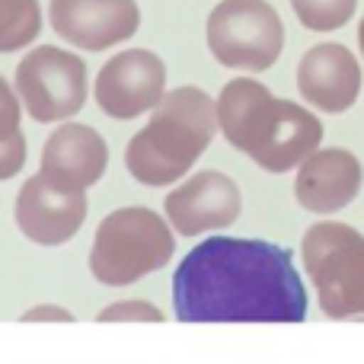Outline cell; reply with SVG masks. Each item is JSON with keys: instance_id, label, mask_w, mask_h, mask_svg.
Listing matches in <instances>:
<instances>
[{"instance_id": "17", "label": "cell", "mask_w": 364, "mask_h": 364, "mask_svg": "<svg viewBox=\"0 0 364 364\" xmlns=\"http://www.w3.org/2000/svg\"><path fill=\"white\" fill-rule=\"evenodd\" d=\"M297 19L314 32H333L355 16L358 0H291Z\"/></svg>"}, {"instance_id": "19", "label": "cell", "mask_w": 364, "mask_h": 364, "mask_svg": "<svg viewBox=\"0 0 364 364\" xmlns=\"http://www.w3.org/2000/svg\"><path fill=\"white\" fill-rule=\"evenodd\" d=\"M23 320L26 323H36V320H61V323H70L74 316H70L68 310H61V307H32L29 314H23Z\"/></svg>"}, {"instance_id": "16", "label": "cell", "mask_w": 364, "mask_h": 364, "mask_svg": "<svg viewBox=\"0 0 364 364\" xmlns=\"http://www.w3.org/2000/svg\"><path fill=\"white\" fill-rule=\"evenodd\" d=\"M42 32L38 0H0V55L19 51Z\"/></svg>"}, {"instance_id": "6", "label": "cell", "mask_w": 364, "mask_h": 364, "mask_svg": "<svg viewBox=\"0 0 364 364\" xmlns=\"http://www.w3.org/2000/svg\"><path fill=\"white\" fill-rule=\"evenodd\" d=\"M208 48L224 68L269 70L284 48L282 16L269 0H220L208 16Z\"/></svg>"}, {"instance_id": "10", "label": "cell", "mask_w": 364, "mask_h": 364, "mask_svg": "<svg viewBox=\"0 0 364 364\" xmlns=\"http://www.w3.org/2000/svg\"><path fill=\"white\" fill-rule=\"evenodd\" d=\"M51 29L83 51H106L132 38L141 26L134 0H51Z\"/></svg>"}, {"instance_id": "7", "label": "cell", "mask_w": 364, "mask_h": 364, "mask_svg": "<svg viewBox=\"0 0 364 364\" xmlns=\"http://www.w3.org/2000/svg\"><path fill=\"white\" fill-rule=\"evenodd\" d=\"M16 96L36 122H64L87 102V64L74 51L42 45L16 64Z\"/></svg>"}, {"instance_id": "15", "label": "cell", "mask_w": 364, "mask_h": 364, "mask_svg": "<svg viewBox=\"0 0 364 364\" xmlns=\"http://www.w3.org/2000/svg\"><path fill=\"white\" fill-rule=\"evenodd\" d=\"M23 102L16 90L0 77V179H13L26 164L23 138Z\"/></svg>"}, {"instance_id": "14", "label": "cell", "mask_w": 364, "mask_h": 364, "mask_svg": "<svg viewBox=\"0 0 364 364\" xmlns=\"http://www.w3.org/2000/svg\"><path fill=\"white\" fill-rule=\"evenodd\" d=\"M361 164L355 154L342 147H316L301 164V173L294 179L297 205L314 214H333L352 205L355 195L361 192Z\"/></svg>"}, {"instance_id": "1", "label": "cell", "mask_w": 364, "mask_h": 364, "mask_svg": "<svg viewBox=\"0 0 364 364\" xmlns=\"http://www.w3.org/2000/svg\"><path fill=\"white\" fill-rule=\"evenodd\" d=\"M173 307L182 323H304L307 291L284 246L211 237L179 262Z\"/></svg>"}, {"instance_id": "5", "label": "cell", "mask_w": 364, "mask_h": 364, "mask_svg": "<svg viewBox=\"0 0 364 364\" xmlns=\"http://www.w3.org/2000/svg\"><path fill=\"white\" fill-rule=\"evenodd\" d=\"M304 265L320 310L333 320L364 316V237L339 220H320L304 233Z\"/></svg>"}, {"instance_id": "20", "label": "cell", "mask_w": 364, "mask_h": 364, "mask_svg": "<svg viewBox=\"0 0 364 364\" xmlns=\"http://www.w3.org/2000/svg\"><path fill=\"white\" fill-rule=\"evenodd\" d=\"M358 45H361V55H364V19H361V26H358Z\"/></svg>"}, {"instance_id": "4", "label": "cell", "mask_w": 364, "mask_h": 364, "mask_svg": "<svg viewBox=\"0 0 364 364\" xmlns=\"http://www.w3.org/2000/svg\"><path fill=\"white\" fill-rule=\"evenodd\" d=\"M176 252V237L170 224L151 208H119L93 237L90 272L100 284L125 288L151 272H160Z\"/></svg>"}, {"instance_id": "2", "label": "cell", "mask_w": 364, "mask_h": 364, "mask_svg": "<svg viewBox=\"0 0 364 364\" xmlns=\"http://www.w3.org/2000/svg\"><path fill=\"white\" fill-rule=\"evenodd\" d=\"M218 128L230 147L250 154L265 173H288L301 166L323 141V122L291 100H275L269 87L252 77H237L220 90Z\"/></svg>"}, {"instance_id": "9", "label": "cell", "mask_w": 364, "mask_h": 364, "mask_svg": "<svg viewBox=\"0 0 364 364\" xmlns=\"http://www.w3.org/2000/svg\"><path fill=\"white\" fill-rule=\"evenodd\" d=\"M13 218L26 240L38 246H61L87 220V192L61 188L36 173L19 188Z\"/></svg>"}, {"instance_id": "13", "label": "cell", "mask_w": 364, "mask_h": 364, "mask_svg": "<svg viewBox=\"0 0 364 364\" xmlns=\"http://www.w3.org/2000/svg\"><path fill=\"white\" fill-rule=\"evenodd\" d=\"M297 87L314 109L346 112L361 93V64L346 45L323 42L301 58Z\"/></svg>"}, {"instance_id": "8", "label": "cell", "mask_w": 364, "mask_h": 364, "mask_svg": "<svg viewBox=\"0 0 364 364\" xmlns=\"http://www.w3.org/2000/svg\"><path fill=\"white\" fill-rule=\"evenodd\" d=\"M96 106L109 119H138L151 112L166 93V68L154 51L132 48L109 58L96 77Z\"/></svg>"}, {"instance_id": "18", "label": "cell", "mask_w": 364, "mask_h": 364, "mask_svg": "<svg viewBox=\"0 0 364 364\" xmlns=\"http://www.w3.org/2000/svg\"><path fill=\"white\" fill-rule=\"evenodd\" d=\"M100 323H119V320H144V323H164V314H160L154 304L147 301H119L109 304L100 316Z\"/></svg>"}, {"instance_id": "11", "label": "cell", "mask_w": 364, "mask_h": 364, "mask_svg": "<svg viewBox=\"0 0 364 364\" xmlns=\"http://www.w3.org/2000/svg\"><path fill=\"white\" fill-rule=\"evenodd\" d=\"M166 218L179 237H201L208 230H224L243 211L240 188L230 176L205 170L188 176L166 195Z\"/></svg>"}, {"instance_id": "12", "label": "cell", "mask_w": 364, "mask_h": 364, "mask_svg": "<svg viewBox=\"0 0 364 364\" xmlns=\"http://www.w3.org/2000/svg\"><path fill=\"white\" fill-rule=\"evenodd\" d=\"M106 166H109V144L102 141V134L90 125L68 122L45 141L38 173L61 188L87 192L90 186H96L102 179Z\"/></svg>"}, {"instance_id": "3", "label": "cell", "mask_w": 364, "mask_h": 364, "mask_svg": "<svg viewBox=\"0 0 364 364\" xmlns=\"http://www.w3.org/2000/svg\"><path fill=\"white\" fill-rule=\"evenodd\" d=\"M151 122L128 141L125 166L141 186H173L195 166L218 132L214 100L198 87L164 93L151 109Z\"/></svg>"}]
</instances>
